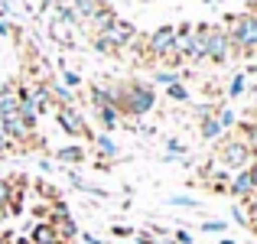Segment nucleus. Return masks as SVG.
I'll use <instances>...</instances> for the list:
<instances>
[{
    "label": "nucleus",
    "mask_w": 257,
    "mask_h": 244,
    "mask_svg": "<svg viewBox=\"0 0 257 244\" xmlns=\"http://www.w3.org/2000/svg\"><path fill=\"white\" fill-rule=\"evenodd\" d=\"M107 91L120 117H144L157 107V91L147 81H117V85H107Z\"/></svg>",
    "instance_id": "obj_1"
},
{
    "label": "nucleus",
    "mask_w": 257,
    "mask_h": 244,
    "mask_svg": "<svg viewBox=\"0 0 257 244\" xmlns=\"http://www.w3.org/2000/svg\"><path fill=\"white\" fill-rule=\"evenodd\" d=\"M225 33L231 39V52H244V56H254L257 52V13L254 10L228 17Z\"/></svg>",
    "instance_id": "obj_2"
},
{
    "label": "nucleus",
    "mask_w": 257,
    "mask_h": 244,
    "mask_svg": "<svg viewBox=\"0 0 257 244\" xmlns=\"http://www.w3.org/2000/svg\"><path fill=\"white\" fill-rule=\"evenodd\" d=\"M251 147L244 144L241 137H225L218 144V153H215V160L221 163L225 169H244V166H251Z\"/></svg>",
    "instance_id": "obj_3"
},
{
    "label": "nucleus",
    "mask_w": 257,
    "mask_h": 244,
    "mask_svg": "<svg viewBox=\"0 0 257 244\" xmlns=\"http://www.w3.org/2000/svg\"><path fill=\"white\" fill-rule=\"evenodd\" d=\"M205 59L215 65H225L231 59V39H228L225 26H208L205 33Z\"/></svg>",
    "instance_id": "obj_4"
},
{
    "label": "nucleus",
    "mask_w": 257,
    "mask_h": 244,
    "mask_svg": "<svg viewBox=\"0 0 257 244\" xmlns=\"http://www.w3.org/2000/svg\"><path fill=\"white\" fill-rule=\"evenodd\" d=\"M56 120H59V127H62L69 137H78V140H91V137H94L91 127L85 124V117L75 111V104H69V107H56Z\"/></svg>",
    "instance_id": "obj_5"
},
{
    "label": "nucleus",
    "mask_w": 257,
    "mask_h": 244,
    "mask_svg": "<svg viewBox=\"0 0 257 244\" xmlns=\"http://www.w3.org/2000/svg\"><path fill=\"white\" fill-rule=\"evenodd\" d=\"M173 43H176V26H170V23H166V26L153 30L150 36L144 39V52H147L150 59H163L166 52L173 49Z\"/></svg>",
    "instance_id": "obj_6"
},
{
    "label": "nucleus",
    "mask_w": 257,
    "mask_h": 244,
    "mask_svg": "<svg viewBox=\"0 0 257 244\" xmlns=\"http://www.w3.org/2000/svg\"><path fill=\"white\" fill-rule=\"evenodd\" d=\"M98 36L104 39V43L111 46L114 52H120V49H127V46H131L134 39H137V30H134V26L127 23V20H120V17H117V20H114V23L104 30V33H98Z\"/></svg>",
    "instance_id": "obj_7"
},
{
    "label": "nucleus",
    "mask_w": 257,
    "mask_h": 244,
    "mask_svg": "<svg viewBox=\"0 0 257 244\" xmlns=\"http://www.w3.org/2000/svg\"><path fill=\"white\" fill-rule=\"evenodd\" d=\"M225 192L231 195V199L244 202L247 195L254 192V179H251V169H247V166H244V169H238V176H234V179H231V186H228Z\"/></svg>",
    "instance_id": "obj_8"
},
{
    "label": "nucleus",
    "mask_w": 257,
    "mask_h": 244,
    "mask_svg": "<svg viewBox=\"0 0 257 244\" xmlns=\"http://www.w3.org/2000/svg\"><path fill=\"white\" fill-rule=\"evenodd\" d=\"M94 114H98V124H101V134H111V131H117L120 127V111L114 104H104V107H94Z\"/></svg>",
    "instance_id": "obj_9"
},
{
    "label": "nucleus",
    "mask_w": 257,
    "mask_h": 244,
    "mask_svg": "<svg viewBox=\"0 0 257 244\" xmlns=\"http://www.w3.org/2000/svg\"><path fill=\"white\" fill-rule=\"evenodd\" d=\"M30 244H62V241H59L56 228H52L49 221H36L33 231H30Z\"/></svg>",
    "instance_id": "obj_10"
},
{
    "label": "nucleus",
    "mask_w": 257,
    "mask_h": 244,
    "mask_svg": "<svg viewBox=\"0 0 257 244\" xmlns=\"http://www.w3.org/2000/svg\"><path fill=\"white\" fill-rule=\"evenodd\" d=\"M91 144H94V150H98V157H104L107 163L120 157V150H117V144L111 140V134H94V137H91Z\"/></svg>",
    "instance_id": "obj_11"
},
{
    "label": "nucleus",
    "mask_w": 257,
    "mask_h": 244,
    "mask_svg": "<svg viewBox=\"0 0 257 244\" xmlns=\"http://www.w3.org/2000/svg\"><path fill=\"white\" fill-rule=\"evenodd\" d=\"M72 4H75V17H78V23H91L94 20V13L101 10V7H104V0H72Z\"/></svg>",
    "instance_id": "obj_12"
},
{
    "label": "nucleus",
    "mask_w": 257,
    "mask_h": 244,
    "mask_svg": "<svg viewBox=\"0 0 257 244\" xmlns=\"http://www.w3.org/2000/svg\"><path fill=\"white\" fill-rule=\"evenodd\" d=\"M56 160H59V163H72V166H78V163L88 160V153H85V147L72 144V147H59V150H56Z\"/></svg>",
    "instance_id": "obj_13"
},
{
    "label": "nucleus",
    "mask_w": 257,
    "mask_h": 244,
    "mask_svg": "<svg viewBox=\"0 0 257 244\" xmlns=\"http://www.w3.org/2000/svg\"><path fill=\"white\" fill-rule=\"evenodd\" d=\"M114 20H117V13H114V10H111V7H107V4H104V7H101V10H98V13H94V20H91V23H88V26H91V30H94V36H98V33H104V30H107V26H111V23H114Z\"/></svg>",
    "instance_id": "obj_14"
},
{
    "label": "nucleus",
    "mask_w": 257,
    "mask_h": 244,
    "mask_svg": "<svg viewBox=\"0 0 257 244\" xmlns=\"http://www.w3.org/2000/svg\"><path fill=\"white\" fill-rule=\"evenodd\" d=\"M65 176H69V182H72L75 189H82V192H88V195H98V199H107V192H104V189H98V186H91V182H85V179H82L78 173H72V169H65Z\"/></svg>",
    "instance_id": "obj_15"
},
{
    "label": "nucleus",
    "mask_w": 257,
    "mask_h": 244,
    "mask_svg": "<svg viewBox=\"0 0 257 244\" xmlns=\"http://www.w3.org/2000/svg\"><path fill=\"white\" fill-rule=\"evenodd\" d=\"M199 134H202V140H218L221 137V124L215 120V114L212 117H199Z\"/></svg>",
    "instance_id": "obj_16"
},
{
    "label": "nucleus",
    "mask_w": 257,
    "mask_h": 244,
    "mask_svg": "<svg viewBox=\"0 0 257 244\" xmlns=\"http://www.w3.org/2000/svg\"><path fill=\"white\" fill-rule=\"evenodd\" d=\"M244 91H247V75H244V72H238V75H234L231 81H228L225 94H228V98H241Z\"/></svg>",
    "instance_id": "obj_17"
},
{
    "label": "nucleus",
    "mask_w": 257,
    "mask_h": 244,
    "mask_svg": "<svg viewBox=\"0 0 257 244\" xmlns=\"http://www.w3.org/2000/svg\"><path fill=\"white\" fill-rule=\"evenodd\" d=\"M215 120L221 124V131H228V127H234V124H238L234 111H228V107H215Z\"/></svg>",
    "instance_id": "obj_18"
},
{
    "label": "nucleus",
    "mask_w": 257,
    "mask_h": 244,
    "mask_svg": "<svg viewBox=\"0 0 257 244\" xmlns=\"http://www.w3.org/2000/svg\"><path fill=\"white\" fill-rule=\"evenodd\" d=\"M166 205H173V208H199V199H192V195H170Z\"/></svg>",
    "instance_id": "obj_19"
},
{
    "label": "nucleus",
    "mask_w": 257,
    "mask_h": 244,
    "mask_svg": "<svg viewBox=\"0 0 257 244\" xmlns=\"http://www.w3.org/2000/svg\"><path fill=\"white\" fill-rule=\"evenodd\" d=\"M166 94H170L173 101H189V91H186V85H182V81H173V85H166Z\"/></svg>",
    "instance_id": "obj_20"
},
{
    "label": "nucleus",
    "mask_w": 257,
    "mask_h": 244,
    "mask_svg": "<svg viewBox=\"0 0 257 244\" xmlns=\"http://www.w3.org/2000/svg\"><path fill=\"white\" fill-rule=\"evenodd\" d=\"M49 30H52V36H56L62 46H75V43H72V36H65V23H62V20H52Z\"/></svg>",
    "instance_id": "obj_21"
},
{
    "label": "nucleus",
    "mask_w": 257,
    "mask_h": 244,
    "mask_svg": "<svg viewBox=\"0 0 257 244\" xmlns=\"http://www.w3.org/2000/svg\"><path fill=\"white\" fill-rule=\"evenodd\" d=\"M10 192H13V182L0 179V212H4V215H7V205H10Z\"/></svg>",
    "instance_id": "obj_22"
},
{
    "label": "nucleus",
    "mask_w": 257,
    "mask_h": 244,
    "mask_svg": "<svg viewBox=\"0 0 257 244\" xmlns=\"http://www.w3.org/2000/svg\"><path fill=\"white\" fill-rule=\"evenodd\" d=\"M62 85L69 88V91H75V88L82 85V75H78V72H72V69H62Z\"/></svg>",
    "instance_id": "obj_23"
},
{
    "label": "nucleus",
    "mask_w": 257,
    "mask_h": 244,
    "mask_svg": "<svg viewBox=\"0 0 257 244\" xmlns=\"http://www.w3.org/2000/svg\"><path fill=\"white\" fill-rule=\"evenodd\" d=\"M202 231H205V234H221V231H228V221H218V218L202 221Z\"/></svg>",
    "instance_id": "obj_24"
},
{
    "label": "nucleus",
    "mask_w": 257,
    "mask_h": 244,
    "mask_svg": "<svg viewBox=\"0 0 257 244\" xmlns=\"http://www.w3.org/2000/svg\"><path fill=\"white\" fill-rule=\"evenodd\" d=\"M186 153V147L179 144V140H166V160H173V157H182Z\"/></svg>",
    "instance_id": "obj_25"
},
{
    "label": "nucleus",
    "mask_w": 257,
    "mask_h": 244,
    "mask_svg": "<svg viewBox=\"0 0 257 244\" xmlns=\"http://www.w3.org/2000/svg\"><path fill=\"white\" fill-rule=\"evenodd\" d=\"M153 81H157V85H173V81H179V75H176V72H157Z\"/></svg>",
    "instance_id": "obj_26"
},
{
    "label": "nucleus",
    "mask_w": 257,
    "mask_h": 244,
    "mask_svg": "<svg viewBox=\"0 0 257 244\" xmlns=\"http://www.w3.org/2000/svg\"><path fill=\"white\" fill-rule=\"evenodd\" d=\"M111 234H114V238H134L137 231H134V228H127V225H114Z\"/></svg>",
    "instance_id": "obj_27"
},
{
    "label": "nucleus",
    "mask_w": 257,
    "mask_h": 244,
    "mask_svg": "<svg viewBox=\"0 0 257 244\" xmlns=\"http://www.w3.org/2000/svg\"><path fill=\"white\" fill-rule=\"evenodd\" d=\"M173 241H176V244H195V241H192V234H189L186 228H179V231H173Z\"/></svg>",
    "instance_id": "obj_28"
},
{
    "label": "nucleus",
    "mask_w": 257,
    "mask_h": 244,
    "mask_svg": "<svg viewBox=\"0 0 257 244\" xmlns=\"http://www.w3.org/2000/svg\"><path fill=\"white\" fill-rule=\"evenodd\" d=\"M231 215H234V221H238V225H244V228H247V212H244L241 205H234V208H231Z\"/></svg>",
    "instance_id": "obj_29"
},
{
    "label": "nucleus",
    "mask_w": 257,
    "mask_h": 244,
    "mask_svg": "<svg viewBox=\"0 0 257 244\" xmlns=\"http://www.w3.org/2000/svg\"><path fill=\"white\" fill-rule=\"evenodd\" d=\"M0 36H20V30H13L7 20H0Z\"/></svg>",
    "instance_id": "obj_30"
},
{
    "label": "nucleus",
    "mask_w": 257,
    "mask_h": 244,
    "mask_svg": "<svg viewBox=\"0 0 257 244\" xmlns=\"http://www.w3.org/2000/svg\"><path fill=\"white\" fill-rule=\"evenodd\" d=\"M134 238H137V244H157V238H153L150 231H137Z\"/></svg>",
    "instance_id": "obj_31"
},
{
    "label": "nucleus",
    "mask_w": 257,
    "mask_h": 244,
    "mask_svg": "<svg viewBox=\"0 0 257 244\" xmlns=\"http://www.w3.org/2000/svg\"><path fill=\"white\" fill-rule=\"evenodd\" d=\"M7 153H13V144L4 137V131H0V157H7Z\"/></svg>",
    "instance_id": "obj_32"
},
{
    "label": "nucleus",
    "mask_w": 257,
    "mask_h": 244,
    "mask_svg": "<svg viewBox=\"0 0 257 244\" xmlns=\"http://www.w3.org/2000/svg\"><path fill=\"white\" fill-rule=\"evenodd\" d=\"M78 238H82L85 244H104V241L98 238V234H91V231H78Z\"/></svg>",
    "instance_id": "obj_33"
},
{
    "label": "nucleus",
    "mask_w": 257,
    "mask_h": 244,
    "mask_svg": "<svg viewBox=\"0 0 257 244\" xmlns=\"http://www.w3.org/2000/svg\"><path fill=\"white\" fill-rule=\"evenodd\" d=\"M7 244H30V238H20V234H7Z\"/></svg>",
    "instance_id": "obj_34"
},
{
    "label": "nucleus",
    "mask_w": 257,
    "mask_h": 244,
    "mask_svg": "<svg viewBox=\"0 0 257 244\" xmlns=\"http://www.w3.org/2000/svg\"><path fill=\"white\" fill-rule=\"evenodd\" d=\"M247 169H251V179H254V189H257V163H251Z\"/></svg>",
    "instance_id": "obj_35"
},
{
    "label": "nucleus",
    "mask_w": 257,
    "mask_h": 244,
    "mask_svg": "<svg viewBox=\"0 0 257 244\" xmlns=\"http://www.w3.org/2000/svg\"><path fill=\"white\" fill-rule=\"evenodd\" d=\"M157 244H176L173 238H157Z\"/></svg>",
    "instance_id": "obj_36"
},
{
    "label": "nucleus",
    "mask_w": 257,
    "mask_h": 244,
    "mask_svg": "<svg viewBox=\"0 0 257 244\" xmlns=\"http://www.w3.org/2000/svg\"><path fill=\"white\" fill-rule=\"evenodd\" d=\"M218 244H234V241H231V238H221V241H218Z\"/></svg>",
    "instance_id": "obj_37"
},
{
    "label": "nucleus",
    "mask_w": 257,
    "mask_h": 244,
    "mask_svg": "<svg viewBox=\"0 0 257 244\" xmlns=\"http://www.w3.org/2000/svg\"><path fill=\"white\" fill-rule=\"evenodd\" d=\"M0 244H7V234H4V238H0Z\"/></svg>",
    "instance_id": "obj_38"
},
{
    "label": "nucleus",
    "mask_w": 257,
    "mask_h": 244,
    "mask_svg": "<svg viewBox=\"0 0 257 244\" xmlns=\"http://www.w3.org/2000/svg\"><path fill=\"white\" fill-rule=\"evenodd\" d=\"M20 4H26V7H30V0H20Z\"/></svg>",
    "instance_id": "obj_39"
},
{
    "label": "nucleus",
    "mask_w": 257,
    "mask_h": 244,
    "mask_svg": "<svg viewBox=\"0 0 257 244\" xmlns=\"http://www.w3.org/2000/svg\"><path fill=\"white\" fill-rule=\"evenodd\" d=\"M254 65H257V52H254Z\"/></svg>",
    "instance_id": "obj_40"
},
{
    "label": "nucleus",
    "mask_w": 257,
    "mask_h": 244,
    "mask_svg": "<svg viewBox=\"0 0 257 244\" xmlns=\"http://www.w3.org/2000/svg\"><path fill=\"white\" fill-rule=\"evenodd\" d=\"M140 4H150V0H140Z\"/></svg>",
    "instance_id": "obj_41"
}]
</instances>
